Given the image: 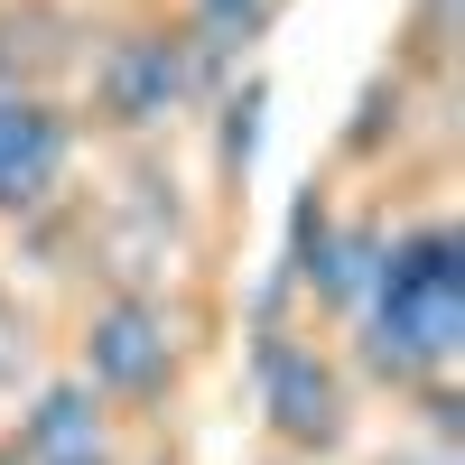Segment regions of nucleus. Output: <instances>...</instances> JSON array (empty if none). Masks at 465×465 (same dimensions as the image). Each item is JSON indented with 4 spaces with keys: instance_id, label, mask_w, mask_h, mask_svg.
<instances>
[{
    "instance_id": "obj_1",
    "label": "nucleus",
    "mask_w": 465,
    "mask_h": 465,
    "mask_svg": "<svg viewBox=\"0 0 465 465\" xmlns=\"http://www.w3.org/2000/svg\"><path fill=\"white\" fill-rule=\"evenodd\" d=\"M344 326H354V363L391 401L456 391V363H465V242H456V223L419 214V223L381 232V270Z\"/></svg>"
},
{
    "instance_id": "obj_2",
    "label": "nucleus",
    "mask_w": 465,
    "mask_h": 465,
    "mask_svg": "<svg viewBox=\"0 0 465 465\" xmlns=\"http://www.w3.org/2000/svg\"><path fill=\"white\" fill-rule=\"evenodd\" d=\"M223 84H205L196 47L177 37L168 10H131V19H103L84 37V65H74V131H103L122 149L168 140L186 112H205Z\"/></svg>"
},
{
    "instance_id": "obj_3",
    "label": "nucleus",
    "mask_w": 465,
    "mask_h": 465,
    "mask_svg": "<svg viewBox=\"0 0 465 465\" xmlns=\"http://www.w3.org/2000/svg\"><path fill=\"white\" fill-rule=\"evenodd\" d=\"M84 391L112 410V419H149L177 401L186 381V317L140 289V280H112L84 298V317H74V363H65Z\"/></svg>"
},
{
    "instance_id": "obj_4",
    "label": "nucleus",
    "mask_w": 465,
    "mask_h": 465,
    "mask_svg": "<svg viewBox=\"0 0 465 465\" xmlns=\"http://www.w3.org/2000/svg\"><path fill=\"white\" fill-rule=\"evenodd\" d=\"M242 372H252V410L270 456L326 465L335 447H354V372H344L335 344H317V326H252L242 335Z\"/></svg>"
},
{
    "instance_id": "obj_5",
    "label": "nucleus",
    "mask_w": 465,
    "mask_h": 465,
    "mask_svg": "<svg viewBox=\"0 0 465 465\" xmlns=\"http://www.w3.org/2000/svg\"><path fill=\"white\" fill-rule=\"evenodd\" d=\"M84 131L65 94H0V223H37L65 205Z\"/></svg>"
},
{
    "instance_id": "obj_6",
    "label": "nucleus",
    "mask_w": 465,
    "mask_h": 465,
    "mask_svg": "<svg viewBox=\"0 0 465 465\" xmlns=\"http://www.w3.org/2000/svg\"><path fill=\"white\" fill-rule=\"evenodd\" d=\"M19 465H122V419H112L74 372H37L10 429Z\"/></svg>"
},
{
    "instance_id": "obj_7",
    "label": "nucleus",
    "mask_w": 465,
    "mask_h": 465,
    "mask_svg": "<svg viewBox=\"0 0 465 465\" xmlns=\"http://www.w3.org/2000/svg\"><path fill=\"white\" fill-rule=\"evenodd\" d=\"M84 19L65 0H0V94H65L84 65Z\"/></svg>"
},
{
    "instance_id": "obj_8",
    "label": "nucleus",
    "mask_w": 465,
    "mask_h": 465,
    "mask_svg": "<svg viewBox=\"0 0 465 465\" xmlns=\"http://www.w3.org/2000/svg\"><path fill=\"white\" fill-rule=\"evenodd\" d=\"M177 37L196 47V65H205V84H232L261 47H270V28L289 19V0H177Z\"/></svg>"
},
{
    "instance_id": "obj_9",
    "label": "nucleus",
    "mask_w": 465,
    "mask_h": 465,
    "mask_svg": "<svg viewBox=\"0 0 465 465\" xmlns=\"http://www.w3.org/2000/svg\"><path fill=\"white\" fill-rule=\"evenodd\" d=\"M335 223H344V196L326 177H307L298 186V205H289V242H280V289L307 307V289H317V270H326V242H335Z\"/></svg>"
},
{
    "instance_id": "obj_10",
    "label": "nucleus",
    "mask_w": 465,
    "mask_h": 465,
    "mask_svg": "<svg viewBox=\"0 0 465 465\" xmlns=\"http://www.w3.org/2000/svg\"><path fill=\"white\" fill-rule=\"evenodd\" d=\"M261 112H270V84H261V65H242L214 94V186H242L252 177V159H261Z\"/></svg>"
},
{
    "instance_id": "obj_11",
    "label": "nucleus",
    "mask_w": 465,
    "mask_h": 465,
    "mask_svg": "<svg viewBox=\"0 0 465 465\" xmlns=\"http://www.w3.org/2000/svg\"><path fill=\"white\" fill-rule=\"evenodd\" d=\"M447 37H456V0H419V10H410V56L419 65H447Z\"/></svg>"
},
{
    "instance_id": "obj_12",
    "label": "nucleus",
    "mask_w": 465,
    "mask_h": 465,
    "mask_svg": "<svg viewBox=\"0 0 465 465\" xmlns=\"http://www.w3.org/2000/svg\"><path fill=\"white\" fill-rule=\"evenodd\" d=\"M19 372H28V317H19L10 298H0V391H10Z\"/></svg>"
},
{
    "instance_id": "obj_13",
    "label": "nucleus",
    "mask_w": 465,
    "mask_h": 465,
    "mask_svg": "<svg viewBox=\"0 0 465 465\" xmlns=\"http://www.w3.org/2000/svg\"><path fill=\"white\" fill-rule=\"evenodd\" d=\"M381 465H465V456H456V438H438V429H419V438H401V447L381 456Z\"/></svg>"
},
{
    "instance_id": "obj_14",
    "label": "nucleus",
    "mask_w": 465,
    "mask_h": 465,
    "mask_svg": "<svg viewBox=\"0 0 465 465\" xmlns=\"http://www.w3.org/2000/svg\"><path fill=\"white\" fill-rule=\"evenodd\" d=\"M122 465H177V456H122Z\"/></svg>"
},
{
    "instance_id": "obj_15",
    "label": "nucleus",
    "mask_w": 465,
    "mask_h": 465,
    "mask_svg": "<svg viewBox=\"0 0 465 465\" xmlns=\"http://www.w3.org/2000/svg\"><path fill=\"white\" fill-rule=\"evenodd\" d=\"M252 465H298V456H252Z\"/></svg>"
},
{
    "instance_id": "obj_16",
    "label": "nucleus",
    "mask_w": 465,
    "mask_h": 465,
    "mask_svg": "<svg viewBox=\"0 0 465 465\" xmlns=\"http://www.w3.org/2000/svg\"><path fill=\"white\" fill-rule=\"evenodd\" d=\"M0 465H19V456H10V438H0Z\"/></svg>"
}]
</instances>
